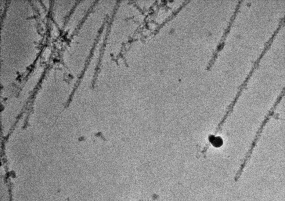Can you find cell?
<instances>
[{
    "label": "cell",
    "instance_id": "obj_1",
    "mask_svg": "<svg viewBox=\"0 0 285 201\" xmlns=\"http://www.w3.org/2000/svg\"><path fill=\"white\" fill-rule=\"evenodd\" d=\"M209 141L215 147H220L223 144L222 140L221 138L218 137H216L214 135L210 136Z\"/></svg>",
    "mask_w": 285,
    "mask_h": 201
}]
</instances>
